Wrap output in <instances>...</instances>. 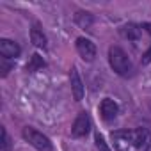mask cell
Listing matches in <instances>:
<instances>
[{"label":"cell","instance_id":"cell-13","mask_svg":"<svg viewBox=\"0 0 151 151\" xmlns=\"http://www.w3.org/2000/svg\"><path fill=\"white\" fill-rule=\"evenodd\" d=\"M13 59H7V57H0V77L2 78H6L7 75H9V71L13 69Z\"/></svg>","mask_w":151,"mask_h":151},{"label":"cell","instance_id":"cell-18","mask_svg":"<svg viewBox=\"0 0 151 151\" xmlns=\"http://www.w3.org/2000/svg\"><path fill=\"white\" fill-rule=\"evenodd\" d=\"M149 151H151V147H149Z\"/></svg>","mask_w":151,"mask_h":151},{"label":"cell","instance_id":"cell-14","mask_svg":"<svg viewBox=\"0 0 151 151\" xmlns=\"http://www.w3.org/2000/svg\"><path fill=\"white\" fill-rule=\"evenodd\" d=\"M0 132H2V142H0V151H11L13 147V142H11V137L6 130V126L0 128Z\"/></svg>","mask_w":151,"mask_h":151},{"label":"cell","instance_id":"cell-15","mask_svg":"<svg viewBox=\"0 0 151 151\" xmlns=\"http://www.w3.org/2000/svg\"><path fill=\"white\" fill-rule=\"evenodd\" d=\"M94 142H96V147H98L100 151H112V149L109 147V144L105 142V139H103V135H101L100 132H96V135H94Z\"/></svg>","mask_w":151,"mask_h":151},{"label":"cell","instance_id":"cell-3","mask_svg":"<svg viewBox=\"0 0 151 151\" xmlns=\"http://www.w3.org/2000/svg\"><path fill=\"white\" fill-rule=\"evenodd\" d=\"M22 135H23V139H25L32 147H36L37 151H53L52 140H50L46 135H43L41 132H37L36 128L25 126V128L22 130Z\"/></svg>","mask_w":151,"mask_h":151},{"label":"cell","instance_id":"cell-16","mask_svg":"<svg viewBox=\"0 0 151 151\" xmlns=\"http://www.w3.org/2000/svg\"><path fill=\"white\" fill-rule=\"evenodd\" d=\"M151 62V45H149V48L146 50V53L142 55V64H149Z\"/></svg>","mask_w":151,"mask_h":151},{"label":"cell","instance_id":"cell-10","mask_svg":"<svg viewBox=\"0 0 151 151\" xmlns=\"http://www.w3.org/2000/svg\"><path fill=\"white\" fill-rule=\"evenodd\" d=\"M30 41L37 48H43V50L46 48V36H45L43 29L39 27V23H34L32 25V29H30Z\"/></svg>","mask_w":151,"mask_h":151},{"label":"cell","instance_id":"cell-11","mask_svg":"<svg viewBox=\"0 0 151 151\" xmlns=\"http://www.w3.org/2000/svg\"><path fill=\"white\" fill-rule=\"evenodd\" d=\"M43 68H46V60L39 53H34V55H30V59H29V62L25 66V71L27 73H34V71L43 69Z\"/></svg>","mask_w":151,"mask_h":151},{"label":"cell","instance_id":"cell-17","mask_svg":"<svg viewBox=\"0 0 151 151\" xmlns=\"http://www.w3.org/2000/svg\"><path fill=\"white\" fill-rule=\"evenodd\" d=\"M140 27H142L146 32H149V34H151V22H147V23H142Z\"/></svg>","mask_w":151,"mask_h":151},{"label":"cell","instance_id":"cell-6","mask_svg":"<svg viewBox=\"0 0 151 151\" xmlns=\"http://www.w3.org/2000/svg\"><path fill=\"white\" fill-rule=\"evenodd\" d=\"M69 82H71V93H73V98L75 101H82L84 98V93H86V87H84V82L80 78V73L77 68H71L69 71Z\"/></svg>","mask_w":151,"mask_h":151},{"label":"cell","instance_id":"cell-12","mask_svg":"<svg viewBox=\"0 0 151 151\" xmlns=\"http://www.w3.org/2000/svg\"><path fill=\"white\" fill-rule=\"evenodd\" d=\"M75 22H77V25H80L82 29H89L94 23V16L91 13H87V11H78L75 14Z\"/></svg>","mask_w":151,"mask_h":151},{"label":"cell","instance_id":"cell-1","mask_svg":"<svg viewBox=\"0 0 151 151\" xmlns=\"http://www.w3.org/2000/svg\"><path fill=\"white\" fill-rule=\"evenodd\" d=\"M110 139L116 151H147L151 144V135L146 128L114 130Z\"/></svg>","mask_w":151,"mask_h":151},{"label":"cell","instance_id":"cell-5","mask_svg":"<svg viewBox=\"0 0 151 151\" xmlns=\"http://www.w3.org/2000/svg\"><path fill=\"white\" fill-rule=\"evenodd\" d=\"M77 52L86 62H93L96 59V53H98L96 45L87 37H78L77 39Z\"/></svg>","mask_w":151,"mask_h":151},{"label":"cell","instance_id":"cell-4","mask_svg":"<svg viewBox=\"0 0 151 151\" xmlns=\"http://www.w3.org/2000/svg\"><path fill=\"white\" fill-rule=\"evenodd\" d=\"M91 117H89V114L86 112V110H82L78 116H77V119L73 121V126H71V135L75 137V139H80V137H86L89 132H91Z\"/></svg>","mask_w":151,"mask_h":151},{"label":"cell","instance_id":"cell-7","mask_svg":"<svg viewBox=\"0 0 151 151\" xmlns=\"http://www.w3.org/2000/svg\"><path fill=\"white\" fill-rule=\"evenodd\" d=\"M117 114H119V105L112 98H105L100 103V116H101L103 121L110 123V121H114L117 117Z\"/></svg>","mask_w":151,"mask_h":151},{"label":"cell","instance_id":"cell-8","mask_svg":"<svg viewBox=\"0 0 151 151\" xmlns=\"http://www.w3.org/2000/svg\"><path fill=\"white\" fill-rule=\"evenodd\" d=\"M22 53V46L13 39H0V55L7 59H16Z\"/></svg>","mask_w":151,"mask_h":151},{"label":"cell","instance_id":"cell-9","mask_svg":"<svg viewBox=\"0 0 151 151\" xmlns=\"http://www.w3.org/2000/svg\"><path fill=\"white\" fill-rule=\"evenodd\" d=\"M121 36L128 41H139L140 39V34H142V27L137 25V23H126L119 29Z\"/></svg>","mask_w":151,"mask_h":151},{"label":"cell","instance_id":"cell-2","mask_svg":"<svg viewBox=\"0 0 151 151\" xmlns=\"http://www.w3.org/2000/svg\"><path fill=\"white\" fill-rule=\"evenodd\" d=\"M109 64H110V68L119 75V77H128L130 71H132L130 57L119 46H110L109 48Z\"/></svg>","mask_w":151,"mask_h":151}]
</instances>
